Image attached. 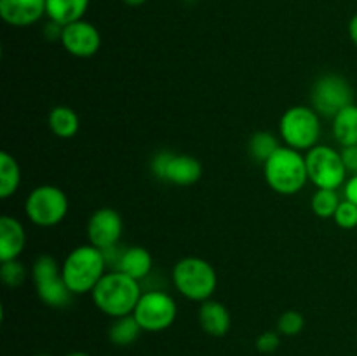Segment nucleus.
Wrapping results in <instances>:
<instances>
[{"label": "nucleus", "instance_id": "10", "mask_svg": "<svg viewBox=\"0 0 357 356\" xmlns=\"http://www.w3.org/2000/svg\"><path fill=\"white\" fill-rule=\"evenodd\" d=\"M352 87L344 77L328 73L319 77L312 86V108L323 117H335L340 110L352 105Z\"/></svg>", "mask_w": 357, "mask_h": 356}, {"label": "nucleus", "instance_id": "15", "mask_svg": "<svg viewBox=\"0 0 357 356\" xmlns=\"http://www.w3.org/2000/svg\"><path fill=\"white\" fill-rule=\"evenodd\" d=\"M26 244V232L14 216H0V262L16 260Z\"/></svg>", "mask_w": 357, "mask_h": 356}, {"label": "nucleus", "instance_id": "6", "mask_svg": "<svg viewBox=\"0 0 357 356\" xmlns=\"http://www.w3.org/2000/svg\"><path fill=\"white\" fill-rule=\"evenodd\" d=\"M38 299L51 307H66L73 299L72 290L65 283L61 267L51 255H40L31 267Z\"/></svg>", "mask_w": 357, "mask_h": 356}, {"label": "nucleus", "instance_id": "29", "mask_svg": "<svg viewBox=\"0 0 357 356\" xmlns=\"http://www.w3.org/2000/svg\"><path fill=\"white\" fill-rule=\"evenodd\" d=\"M340 154L345 168H347V173L357 175V145L344 147V150Z\"/></svg>", "mask_w": 357, "mask_h": 356}, {"label": "nucleus", "instance_id": "31", "mask_svg": "<svg viewBox=\"0 0 357 356\" xmlns=\"http://www.w3.org/2000/svg\"><path fill=\"white\" fill-rule=\"evenodd\" d=\"M349 35H351L352 42L357 45V14L352 16L351 23H349Z\"/></svg>", "mask_w": 357, "mask_h": 356}, {"label": "nucleus", "instance_id": "2", "mask_svg": "<svg viewBox=\"0 0 357 356\" xmlns=\"http://www.w3.org/2000/svg\"><path fill=\"white\" fill-rule=\"evenodd\" d=\"M107 258L103 250L93 244L77 246L66 255L61 265V274L73 295L91 293L107 272Z\"/></svg>", "mask_w": 357, "mask_h": 356}, {"label": "nucleus", "instance_id": "7", "mask_svg": "<svg viewBox=\"0 0 357 356\" xmlns=\"http://www.w3.org/2000/svg\"><path fill=\"white\" fill-rule=\"evenodd\" d=\"M24 212L35 225L54 227L68 213V198L54 185H38L28 194Z\"/></svg>", "mask_w": 357, "mask_h": 356}, {"label": "nucleus", "instance_id": "21", "mask_svg": "<svg viewBox=\"0 0 357 356\" xmlns=\"http://www.w3.org/2000/svg\"><path fill=\"white\" fill-rule=\"evenodd\" d=\"M21 184V170L17 161L3 150L0 154V198L7 199L17 191Z\"/></svg>", "mask_w": 357, "mask_h": 356}, {"label": "nucleus", "instance_id": "22", "mask_svg": "<svg viewBox=\"0 0 357 356\" xmlns=\"http://www.w3.org/2000/svg\"><path fill=\"white\" fill-rule=\"evenodd\" d=\"M143 328L139 327V323L136 321V318L132 314L128 316L115 318V321L112 323L110 330H108V337L114 344L117 346H129L132 342H136V339L139 337Z\"/></svg>", "mask_w": 357, "mask_h": 356}, {"label": "nucleus", "instance_id": "20", "mask_svg": "<svg viewBox=\"0 0 357 356\" xmlns=\"http://www.w3.org/2000/svg\"><path fill=\"white\" fill-rule=\"evenodd\" d=\"M79 115L75 114L73 108L65 107V105L54 107L49 114V128H51L52 135H56L58 138H73L79 131Z\"/></svg>", "mask_w": 357, "mask_h": 356}, {"label": "nucleus", "instance_id": "28", "mask_svg": "<svg viewBox=\"0 0 357 356\" xmlns=\"http://www.w3.org/2000/svg\"><path fill=\"white\" fill-rule=\"evenodd\" d=\"M281 346L278 332H264L257 339V349L260 353H274Z\"/></svg>", "mask_w": 357, "mask_h": 356}, {"label": "nucleus", "instance_id": "24", "mask_svg": "<svg viewBox=\"0 0 357 356\" xmlns=\"http://www.w3.org/2000/svg\"><path fill=\"white\" fill-rule=\"evenodd\" d=\"M312 205L314 213L321 218H330V216H335L338 206H340V199H338V194L333 191V188H317L316 194L312 195Z\"/></svg>", "mask_w": 357, "mask_h": 356}, {"label": "nucleus", "instance_id": "13", "mask_svg": "<svg viewBox=\"0 0 357 356\" xmlns=\"http://www.w3.org/2000/svg\"><path fill=\"white\" fill-rule=\"evenodd\" d=\"M59 40L65 51L75 58H91L101 47V35L98 28L84 20L63 27Z\"/></svg>", "mask_w": 357, "mask_h": 356}, {"label": "nucleus", "instance_id": "14", "mask_svg": "<svg viewBox=\"0 0 357 356\" xmlns=\"http://www.w3.org/2000/svg\"><path fill=\"white\" fill-rule=\"evenodd\" d=\"M45 14V0H0V17L10 27H30Z\"/></svg>", "mask_w": 357, "mask_h": 356}, {"label": "nucleus", "instance_id": "12", "mask_svg": "<svg viewBox=\"0 0 357 356\" xmlns=\"http://www.w3.org/2000/svg\"><path fill=\"white\" fill-rule=\"evenodd\" d=\"M124 230L122 216L112 208H101L91 215L87 222V237L93 246L100 250H110L117 246Z\"/></svg>", "mask_w": 357, "mask_h": 356}, {"label": "nucleus", "instance_id": "34", "mask_svg": "<svg viewBox=\"0 0 357 356\" xmlns=\"http://www.w3.org/2000/svg\"><path fill=\"white\" fill-rule=\"evenodd\" d=\"M38 356H49V355H38Z\"/></svg>", "mask_w": 357, "mask_h": 356}, {"label": "nucleus", "instance_id": "16", "mask_svg": "<svg viewBox=\"0 0 357 356\" xmlns=\"http://www.w3.org/2000/svg\"><path fill=\"white\" fill-rule=\"evenodd\" d=\"M153 267V258L146 248L131 246L122 251L115 264V271H121L124 274L131 276L136 281H142L150 274Z\"/></svg>", "mask_w": 357, "mask_h": 356}, {"label": "nucleus", "instance_id": "5", "mask_svg": "<svg viewBox=\"0 0 357 356\" xmlns=\"http://www.w3.org/2000/svg\"><path fill=\"white\" fill-rule=\"evenodd\" d=\"M279 133L286 145L295 150H310L317 145L321 136L319 114L314 108L291 107L282 114Z\"/></svg>", "mask_w": 357, "mask_h": 356}, {"label": "nucleus", "instance_id": "3", "mask_svg": "<svg viewBox=\"0 0 357 356\" xmlns=\"http://www.w3.org/2000/svg\"><path fill=\"white\" fill-rule=\"evenodd\" d=\"M264 173L268 187L282 195L296 194L309 180L305 157L291 147H281L264 164Z\"/></svg>", "mask_w": 357, "mask_h": 356}, {"label": "nucleus", "instance_id": "1", "mask_svg": "<svg viewBox=\"0 0 357 356\" xmlns=\"http://www.w3.org/2000/svg\"><path fill=\"white\" fill-rule=\"evenodd\" d=\"M91 295L101 313L112 318H121L132 314L142 297V288H139V281L132 279L131 276L114 271L107 272L100 279Z\"/></svg>", "mask_w": 357, "mask_h": 356}, {"label": "nucleus", "instance_id": "33", "mask_svg": "<svg viewBox=\"0 0 357 356\" xmlns=\"http://www.w3.org/2000/svg\"><path fill=\"white\" fill-rule=\"evenodd\" d=\"M66 356H89V355H87V353L77 351V353H70V355H66Z\"/></svg>", "mask_w": 357, "mask_h": 356}, {"label": "nucleus", "instance_id": "17", "mask_svg": "<svg viewBox=\"0 0 357 356\" xmlns=\"http://www.w3.org/2000/svg\"><path fill=\"white\" fill-rule=\"evenodd\" d=\"M199 323L208 335L223 337L230 328L229 309L216 300H204L199 309Z\"/></svg>", "mask_w": 357, "mask_h": 356}, {"label": "nucleus", "instance_id": "25", "mask_svg": "<svg viewBox=\"0 0 357 356\" xmlns=\"http://www.w3.org/2000/svg\"><path fill=\"white\" fill-rule=\"evenodd\" d=\"M0 278H2V281L7 286L16 288V286H20L26 279V269H24L21 262H17V258L16 260L2 262V265H0Z\"/></svg>", "mask_w": 357, "mask_h": 356}, {"label": "nucleus", "instance_id": "19", "mask_svg": "<svg viewBox=\"0 0 357 356\" xmlns=\"http://www.w3.org/2000/svg\"><path fill=\"white\" fill-rule=\"evenodd\" d=\"M333 135L342 147L357 145V105H349L335 115Z\"/></svg>", "mask_w": 357, "mask_h": 356}, {"label": "nucleus", "instance_id": "26", "mask_svg": "<svg viewBox=\"0 0 357 356\" xmlns=\"http://www.w3.org/2000/svg\"><path fill=\"white\" fill-rule=\"evenodd\" d=\"M305 327V318L298 311H286L278 321V330L282 335H298Z\"/></svg>", "mask_w": 357, "mask_h": 356}, {"label": "nucleus", "instance_id": "9", "mask_svg": "<svg viewBox=\"0 0 357 356\" xmlns=\"http://www.w3.org/2000/svg\"><path fill=\"white\" fill-rule=\"evenodd\" d=\"M176 302L171 295L160 290L145 292L139 297L132 316L146 332H162L176 320Z\"/></svg>", "mask_w": 357, "mask_h": 356}, {"label": "nucleus", "instance_id": "32", "mask_svg": "<svg viewBox=\"0 0 357 356\" xmlns=\"http://www.w3.org/2000/svg\"><path fill=\"white\" fill-rule=\"evenodd\" d=\"M122 2L128 3V6H131V7H138V6H143L146 0H122Z\"/></svg>", "mask_w": 357, "mask_h": 356}, {"label": "nucleus", "instance_id": "18", "mask_svg": "<svg viewBox=\"0 0 357 356\" xmlns=\"http://www.w3.org/2000/svg\"><path fill=\"white\" fill-rule=\"evenodd\" d=\"M87 7L89 0H45V14L59 27L82 20Z\"/></svg>", "mask_w": 357, "mask_h": 356}, {"label": "nucleus", "instance_id": "23", "mask_svg": "<svg viewBox=\"0 0 357 356\" xmlns=\"http://www.w3.org/2000/svg\"><path fill=\"white\" fill-rule=\"evenodd\" d=\"M281 149L279 140L268 131H258L250 140V154L258 163H267L278 150Z\"/></svg>", "mask_w": 357, "mask_h": 356}, {"label": "nucleus", "instance_id": "30", "mask_svg": "<svg viewBox=\"0 0 357 356\" xmlns=\"http://www.w3.org/2000/svg\"><path fill=\"white\" fill-rule=\"evenodd\" d=\"M345 198L357 205V175H352L351 180L345 184Z\"/></svg>", "mask_w": 357, "mask_h": 356}, {"label": "nucleus", "instance_id": "27", "mask_svg": "<svg viewBox=\"0 0 357 356\" xmlns=\"http://www.w3.org/2000/svg\"><path fill=\"white\" fill-rule=\"evenodd\" d=\"M333 218L335 223L342 229H354V227H357V205L345 199V201L340 202Z\"/></svg>", "mask_w": 357, "mask_h": 356}, {"label": "nucleus", "instance_id": "11", "mask_svg": "<svg viewBox=\"0 0 357 356\" xmlns=\"http://www.w3.org/2000/svg\"><path fill=\"white\" fill-rule=\"evenodd\" d=\"M152 171L159 180L188 187L201 180L202 166L195 157L185 154L159 152L152 161Z\"/></svg>", "mask_w": 357, "mask_h": 356}, {"label": "nucleus", "instance_id": "4", "mask_svg": "<svg viewBox=\"0 0 357 356\" xmlns=\"http://www.w3.org/2000/svg\"><path fill=\"white\" fill-rule=\"evenodd\" d=\"M173 283L178 292L188 300L204 302L216 290V272L208 260L199 257H185L173 269Z\"/></svg>", "mask_w": 357, "mask_h": 356}, {"label": "nucleus", "instance_id": "8", "mask_svg": "<svg viewBox=\"0 0 357 356\" xmlns=\"http://www.w3.org/2000/svg\"><path fill=\"white\" fill-rule=\"evenodd\" d=\"M309 180L317 188H333L337 191L347 177L342 154L328 145H316L305 156Z\"/></svg>", "mask_w": 357, "mask_h": 356}]
</instances>
